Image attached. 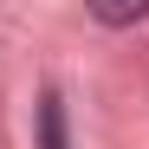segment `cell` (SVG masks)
Here are the masks:
<instances>
[{"label": "cell", "mask_w": 149, "mask_h": 149, "mask_svg": "<svg viewBox=\"0 0 149 149\" xmlns=\"http://www.w3.org/2000/svg\"><path fill=\"white\" fill-rule=\"evenodd\" d=\"M39 143H45V149H71V143H65V97H58V91L39 97Z\"/></svg>", "instance_id": "6da1fadb"}, {"label": "cell", "mask_w": 149, "mask_h": 149, "mask_svg": "<svg viewBox=\"0 0 149 149\" xmlns=\"http://www.w3.org/2000/svg\"><path fill=\"white\" fill-rule=\"evenodd\" d=\"M97 19L104 26H136V19H149V7L136 0V7H97Z\"/></svg>", "instance_id": "7a4b0ae2"}]
</instances>
